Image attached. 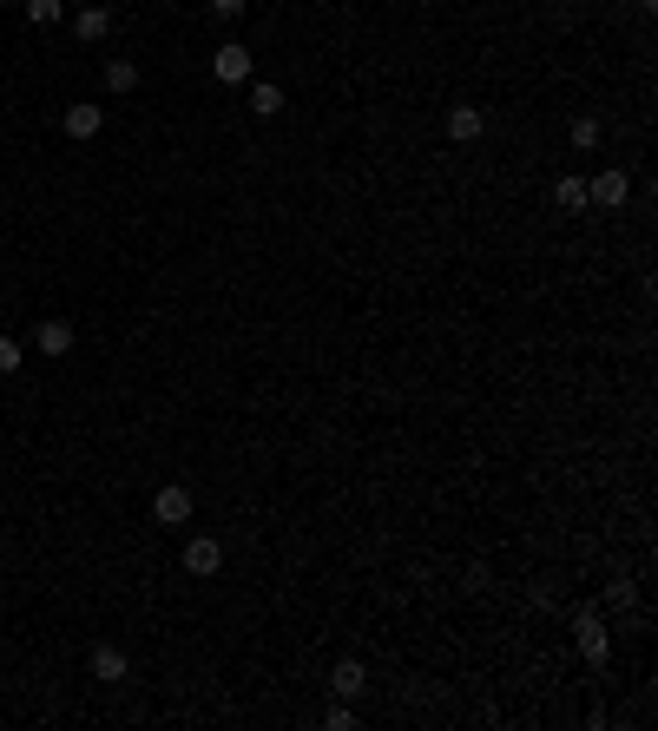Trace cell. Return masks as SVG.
Listing matches in <instances>:
<instances>
[{
    "label": "cell",
    "mask_w": 658,
    "mask_h": 731,
    "mask_svg": "<svg viewBox=\"0 0 658 731\" xmlns=\"http://www.w3.org/2000/svg\"><path fill=\"white\" fill-rule=\"evenodd\" d=\"M86 672H93L99 685H126V679H132V659H126V646H112V639H99V646L86 652Z\"/></svg>",
    "instance_id": "cell-1"
},
{
    "label": "cell",
    "mask_w": 658,
    "mask_h": 731,
    "mask_svg": "<svg viewBox=\"0 0 658 731\" xmlns=\"http://www.w3.org/2000/svg\"><path fill=\"white\" fill-rule=\"evenodd\" d=\"M191 514H198V501H191L185 481H172V488H158V494H152V521H158V527H185Z\"/></svg>",
    "instance_id": "cell-2"
},
{
    "label": "cell",
    "mask_w": 658,
    "mask_h": 731,
    "mask_svg": "<svg viewBox=\"0 0 658 731\" xmlns=\"http://www.w3.org/2000/svg\"><path fill=\"white\" fill-rule=\"evenodd\" d=\"M211 73H218L224 86H244L251 80V47H244V40H224V47L211 53Z\"/></svg>",
    "instance_id": "cell-3"
},
{
    "label": "cell",
    "mask_w": 658,
    "mask_h": 731,
    "mask_svg": "<svg viewBox=\"0 0 658 731\" xmlns=\"http://www.w3.org/2000/svg\"><path fill=\"white\" fill-rule=\"evenodd\" d=\"M33 350L53 356V363L73 356V323H66V317H40V323H33Z\"/></svg>",
    "instance_id": "cell-4"
},
{
    "label": "cell",
    "mask_w": 658,
    "mask_h": 731,
    "mask_svg": "<svg viewBox=\"0 0 658 731\" xmlns=\"http://www.w3.org/2000/svg\"><path fill=\"white\" fill-rule=\"evenodd\" d=\"M632 198V178L619 172V165H612V172H599L593 185H586V205H599V211H619Z\"/></svg>",
    "instance_id": "cell-5"
},
{
    "label": "cell",
    "mask_w": 658,
    "mask_h": 731,
    "mask_svg": "<svg viewBox=\"0 0 658 731\" xmlns=\"http://www.w3.org/2000/svg\"><path fill=\"white\" fill-rule=\"evenodd\" d=\"M573 633H580V652L593 659V666H606V659H612V639H606V626H599L593 606H586V613H573Z\"/></svg>",
    "instance_id": "cell-6"
},
{
    "label": "cell",
    "mask_w": 658,
    "mask_h": 731,
    "mask_svg": "<svg viewBox=\"0 0 658 731\" xmlns=\"http://www.w3.org/2000/svg\"><path fill=\"white\" fill-rule=\"evenodd\" d=\"M60 126H66V139H99V126H106V106H93V99H79V106H66L60 112Z\"/></svg>",
    "instance_id": "cell-7"
},
{
    "label": "cell",
    "mask_w": 658,
    "mask_h": 731,
    "mask_svg": "<svg viewBox=\"0 0 658 731\" xmlns=\"http://www.w3.org/2000/svg\"><path fill=\"white\" fill-rule=\"evenodd\" d=\"M106 33H112V7H106V0H86V7H79V14H73V40H86V47H99Z\"/></svg>",
    "instance_id": "cell-8"
},
{
    "label": "cell",
    "mask_w": 658,
    "mask_h": 731,
    "mask_svg": "<svg viewBox=\"0 0 658 731\" xmlns=\"http://www.w3.org/2000/svg\"><path fill=\"white\" fill-rule=\"evenodd\" d=\"M224 567V547L211 541V534H191L185 541V573H198V580H211V573Z\"/></svg>",
    "instance_id": "cell-9"
},
{
    "label": "cell",
    "mask_w": 658,
    "mask_h": 731,
    "mask_svg": "<svg viewBox=\"0 0 658 731\" xmlns=\"http://www.w3.org/2000/svg\"><path fill=\"white\" fill-rule=\"evenodd\" d=\"M441 126H448V139H455V145H474L487 132V112L481 106H448V119H441Z\"/></svg>",
    "instance_id": "cell-10"
},
{
    "label": "cell",
    "mask_w": 658,
    "mask_h": 731,
    "mask_svg": "<svg viewBox=\"0 0 658 731\" xmlns=\"http://www.w3.org/2000/svg\"><path fill=\"white\" fill-rule=\"evenodd\" d=\"M329 692H336V699H362V692H369V672H362V659H336V672H329Z\"/></svg>",
    "instance_id": "cell-11"
},
{
    "label": "cell",
    "mask_w": 658,
    "mask_h": 731,
    "mask_svg": "<svg viewBox=\"0 0 658 731\" xmlns=\"http://www.w3.org/2000/svg\"><path fill=\"white\" fill-rule=\"evenodd\" d=\"M599 139H606V126H599L593 112H580V119L566 126V145H573V152H599Z\"/></svg>",
    "instance_id": "cell-12"
},
{
    "label": "cell",
    "mask_w": 658,
    "mask_h": 731,
    "mask_svg": "<svg viewBox=\"0 0 658 731\" xmlns=\"http://www.w3.org/2000/svg\"><path fill=\"white\" fill-rule=\"evenodd\" d=\"M139 60H106V93H139Z\"/></svg>",
    "instance_id": "cell-13"
},
{
    "label": "cell",
    "mask_w": 658,
    "mask_h": 731,
    "mask_svg": "<svg viewBox=\"0 0 658 731\" xmlns=\"http://www.w3.org/2000/svg\"><path fill=\"white\" fill-rule=\"evenodd\" d=\"M553 205H560V211H586V178L566 172L560 185H553Z\"/></svg>",
    "instance_id": "cell-14"
},
{
    "label": "cell",
    "mask_w": 658,
    "mask_h": 731,
    "mask_svg": "<svg viewBox=\"0 0 658 731\" xmlns=\"http://www.w3.org/2000/svg\"><path fill=\"white\" fill-rule=\"evenodd\" d=\"M20 14H27L33 27H53V20H66V0H20Z\"/></svg>",
    "instance_id": "cell-15"
},
{
    "label": "cell",
    "mask_w": 658,
    "mask_h": 731,
    "mask_svg": "<svg viewBox=\"0 0 658 731\" xmlns=\"http://www.w3.org/2000/svg\"><path fill=\"white\" fill-rule=\"evenodd\" d=\"M251 112H257V119H277V112H283V93H277L270 80H257V86H251Z\"/></svg>",
    "instance_id": "cell-16"
},
{
    "label": "cell",
    "mask_w": 658,
    "mask_h": 731,
    "mask_svg": "<svg viewBox=\"0 0 658 731\" xmlns=\"http://www.w3.org/2000/svg\"><path fill=\"white\" fill-rule=\"evenodd\" d=\"M14 369H20V343H14V336H0V376H14Z\"/></svg>",
    "instance_id": "cell-17"
},
{
    "label": "cell",
    "mask_w": 658,
    "mask_h": 731,
    "mask_svg": "<svg viewBox=\"0 0 658 731\" xmlns=\"http://www.w3.org/2000/svg\"><path fill=\"white\" fill-rule=\"evenodd\" d=\"M211 14H218V20H244V14H251V0H211Z\"/></svg>",
    "instance_id": "cell-18"
},
{
    "label": "cell",
    "mask_w": 658,
    "mask_h": 731,
    "mask_svg": "<svg viewBox=\"0 0 658 731\" xmlns=\"http://www.w3.org/2000/svg\"><path fill=\"white\" fill-rule=\"evenodd\" d=\"M632 593H639L632 580H612V587H606V606H632Z\"/></svg>",
    "instance_id": "cell-19"
},
{
    "label": "cell",
    "mask_w": 658,
    "mask_h": 731,
    "mask_svg": "<svg viewBox=\"0 0 658 731\" xmlns=\"http://www.w3.org/2000/svg\"><path fill=\"white\" fill-rule=\"evenodd\" d=\"M323 725H329V731H349V725H356V712H349V699H343V705H336V712H329V718H323Z\"/></svg>",
    "instance_id": "cell-20"
}]
</instances>
